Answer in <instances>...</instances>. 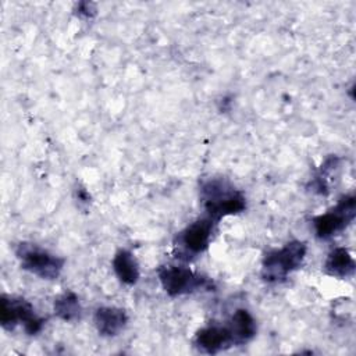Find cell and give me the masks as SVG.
Returning a JSON list of instances; mask_svg holds the SVG:
<instances>
[{"label": "cell", "mask_w": 356, "mask_h": 356, "mask_svg": "<svg viewBox=\"0 0 356 356\" xmlns=\"http://www.w3.org/2000/svg\"><path fill=\"white\" fill-rule=\"evenodd\" d=\"M75 14L83 18H92L96 15V4L90 1H81L76 4Z\"/></svg>", "instance_id": "9a60e30c"}, {"label": "cell", "mask_w": 356, "mask_h": 356, "mask_svg": "<svg viewBox=\"0 0 356 356\" xmlns=\"http://www.w3.org/2000/svg\"><path fill=\"white\" fill-rule=\"evenodd\" d=\"M217 222L218 221L207 216L186 225L177 235L174 242V246L177 249V257L189 260L202 254L211 242Z\"/></svg>", "instance_id": "8992f818"}, {"label": "cell", "mask_w": 356, "mask_h": 356, "mask_svg": "<svg viewBox=\"0 0 356 356\" xmlns=\"http://www.w3.org/2000/svg\"><path fill=\"white\" fill-rule=\"evenodd\" d=\"M76 195H78V199L81 200V202H89V199H90V196L88 195V192L85 191V189H78L76 191Z\"/></svg>", "instance_id": "2e32d148"}, {"label": "cell", "mask_w": 356, "mask_h": 356, "mask_svg": "<svg viewBox=\"0 0 356 356\" xmlns=\"http://www.w3.org/2000/svg\"><path fill=\"white\" fill-rule=\"evenodd\" d=\"M14 252L24 270L43 280H56L63 271L64 259L35 243L19 242Z\"/></svg>", "instance_id": "5b68a950"}, {"label": "cell", "mask_w": 356, "mask_h": 356, "mask_svg": "<svg viewBox=\"0 0 356 356\" xmlns=\"http://www.w3.org/2000/svg\"><path fill=\"white\" fill-rule=\"evenodd\" d=\"M46 320L35 313L33 306L24 298L1 295L0 298V324L4 330L13 331L18 324L24 325L28 335L38 334Z\"/></svg>", "instance_id": "277c9868"}, {"label": "cell", "mask_w": 356, "mask_h": 356, "mask_svg": "<svg viewBox=\"0 0 356 356\" xmlns=\"http://www.w3.org/2000/svg\"><path fill=\"white\" fill-rule=\"evenodd\" d=\"M193 345L202 353L214 355L234 346V341L227 325H207L196 332Z\"/></svg>", "instance_id": "ba28073f"}, {"label": "cell", "mask_w": 356, "mask_h": 356, "mask_svg": "<svg viewBox=\"0 0 356 356\" xmlns=\"http://www.w3.org/2000/svg\"><path fill=\"white\" fill-rule=\"evenodd\" d=\"M200 200L207 216L220 221L222 217L239 214L246 209L243 193L227 178H210L200 185Z\"/></svg>", "instance_id": "6da1fadb"}, {"label": "cell", "mask_w": 356, "mask_h": 356, "mask_svg": "<svg viewBox=\"0 0 356 356\" xmlns=\"http://www.w3.org/2000/svg\"><path fill=\"white\" fill-rule=\"evenodd\" d=\"M53 307H54L56 316L64 321H75L82 314V307H81L79 299L71 291H67V292L61 293L60 296H57L54 299Z\"/></svg>", "instance_id": "4fadbf2b"}, {"label": "cell", "mask_w": 356, "mask_h": 356, "mask_svg": "<svg viewBox=\"0 0 356 356\" xmlns=\"http://www.w3.org/2000/svg\"><path fill=\"white\" fill-rule=\"evenodd\" d=\"M234 345H245L256 337L257 324L253 316L246 309H238L231 316L227 324Z\"/></svg>", "instance_id": "30bf717a"}, {"label": "cell", "mask_w": 356, "mask_h": 356, "mask_svg": "<svg viewBox=\"0 0 356 356\" xmlns=\"http://www.w3.org/2000/svg\"><path fill=\"white\" fill-rule=\"evenodd\" d=\"M356 216V197L346 195L335 207L313 218V228L318 239H328L343 231Z\"/></svg>", "instance_id": "52a82bcc"}, {"label": "cell", "mask_w": 356, "mask_h": 356, "mask_svg": "<svg viewBox=\"0 0 356 356\" xmlns=\"http://www.w3.org/2000/svg\"><path fill=\"white\" fill-rule=\"evenodd\" d=\"M113 270L118 280L125 285H134L139 280V264L135 256L127 249H121L115 253L113 259Z\"/></svg>", "instance_id": "7c38bea8"}, {"label": "cell", "mask_w": 356, "mask_h": 356, "mask_svg": "<svg viewBox=\"0 0 356 356\" xmlns=\"http://www.w3.org/2000/svg\"><path fill=\"white\" fill-rule=\"evenodd\" d=\"M157 277L165 293L172 298L197 291H213L214 288V284L210 278L196 274L185 266H160L157 268Z\"/></svg>", "instance_id": "3957f363"}, {"label": "cell", "mask_w": 356, "mask_h": 356, "mask_svg": "<svg viewBox=\"0 0 356 356\" xmlns=\"http://www.w3.org/2000/svg\"><path fill=\"white\" fill-rule=\"evenodd\" d=\"M341 159L338 156H330L325 159V161L321 164L320 170L314 175L313 181L310 182L312 191L318 193V195H328L330 192V185H328V177H331L335 170L339 167Z\"/></svg>", "instance_id": "5bb4252c"}, {"label": "cell", "mask_w": 356, "mask_h": 356, "mask_svg": "<svg viewBox=\"0 0 356 356\" xmlns=\"http://www.w3.org/2000/svg\"><path fill=\"white\" fill-rule=\"evenodd\" d=\"M93 321L100 335L115 337L125 328L128 323V316L124 309L114 306H103L95 312Z\"/></svg>", "instance_id": "9c48e42d"}, {"label": "cell", "mask_w": 356, "mask_h": 356, "mask_svg": "<svg viewBox=\"0 0 356 356\" xmlns=\"http://www.w3.org/2000/svg\"><path fill=\"white\" fill-rule=\"evenodd\" d=\"M307 246L302 241H291L280 249L268 252L261 261V280L267 284H278L298 270L306 257Z\"/></svg>", "instance_id": "7a4b0ae2"}, {"label": "cell", "mask_w": 356, "mask_h": 356, "mask_svg": "<svg viewBox=\"0 0 356 356\" xmlns=\"http://www.w3.org/2000/svg\"><path fill=\"white\" fill-rule=\"evenodd\" d=\"M356 264L349 253L348 249L345 248H335L332 249L324 263V271L325 274L337 278H348L355 274Z\"/></svg>", "instance_id": "8fae6325"}]
</instances>
